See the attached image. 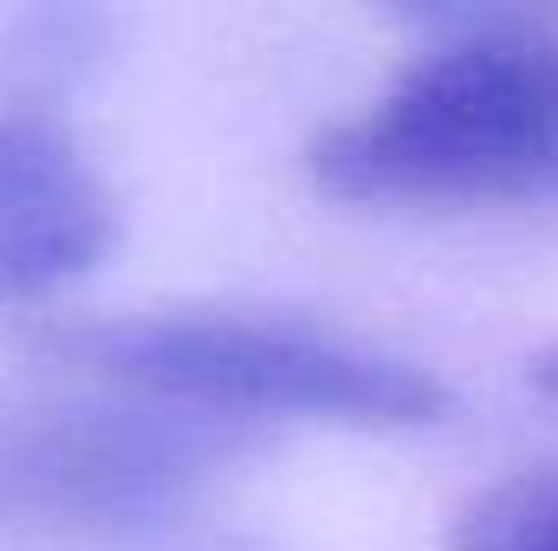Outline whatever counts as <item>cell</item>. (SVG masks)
Here are the masks:
<instances>
[{"label":"cell","mask_w":558,"mask_h":551,"mask_svg":"<svg viewBox=\"0 0 558 551\" xmlns=\"http://www.w3.org/2000/svg\"><path fill=\"white\" fill-rule=\"evenodd\" d=\"M305 169L338 201H558V13L448 26Z\"/></svg>","instance_id":"1"},{"label":"cell","mask_w":558,"mask_h":551,"mask_svg":"<svg viewBox=\"0 0 558 551\" xmlns=\"http://www.w3.org/2000/svg\"><path fill=\"white\" fill-rule=\"evenodd\" d=\"M26 344L72 377L195 409L305 415L344 428H428L454 415V383L416 357L241 305L59 311L33 325Z\"/></svg>","instance_id":"2"},{"label":"cell","mask_w":558,"mask_h":551,"mask_svg":"<svg viewBox=\"0 0 558 551\" xmlns=\"http://www.w3.org/2000/svg\"><path fill=\"white\" fill-rule=\"evenodd\" d=\"M118 247V188L46 105L0 111V305H33Z\"/></svg>","instance_id":"3"},{"label":"cell","mask_w":558,"mask_h":551,"mask_svg":"<svg viewBox=\"0 0 558 551\" xmlns=\"http://www.w3.org/2000/svg\"><path fill=\"white\" fill-rule=\"evenodd\" d=\"M526 377H533V390H546V396H558V338H553V344H539V351H533Z\"/></svg>","instance_id":"5"},{"label":"cell","mask_w":558,"mask_h":551,"mask_svg":"<svg viewBox=\"0 0 558 551\" xmlns=\"http://www.w3.org/2000/svg\"><path fill=\"white\" fill-rule=\"evenodd\" d=\"M454 551H558V467H520L468 500Z\"/></svg>","instance_id":"4"}]
</instances>
